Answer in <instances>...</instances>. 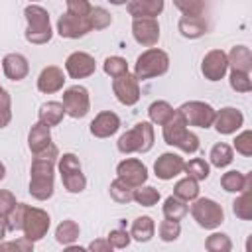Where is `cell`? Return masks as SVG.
Wrapping results in <instances>:
<instances>
[{"instance_id":"6da1fadb","label":"cell","mask_w":252,"mask_h":252,"mask_svg":"<svg viewBox=\"0 0 252 252\" xmlns=\"http://www.w3.org/2000/svg\"><path fill=\"white\" fill-rule=\"evenodd\" d=\"M59 159V150L51 142L41 152L33 154L30 167V195L35 201H47L55 191V165Z\"/></svg>"},{"instance_id":"7a4b0ae2","label":"cell","mask_w":252,"mask_h":252,"mask_svg":"<svg viewBox=\"0 0 252 252\" xmlns=\"http://www.w3.org/2000/svg\"><path fill=\"white\" fill-rule=\"evenodd\" d=\"M161 136H163V142L167 146H173V148L181 150L183 154H195L201 146L199 136L187 128L185 120L177 112L161 126Z\"/></svg>"},{"instance_id":"3957f363","label":"cell","mask_w":252,"mask_h":252,"mask_svg":"<svg viewBox=\"0 0 252 252\" xmlns=\"http://www.w3.org/2000/svg\"><path fill=\"white\" fill-rule=\"evenodd\" d=\"M24 18L28 22L26 28V41L32 45H43L47 41H51L53 37V30H51V22H49V12L39 6V4H28L24 8Z\"/></svg>"},{"instance_id":"277c9868","label":"cell","mask_w":252,"mask_h":252,"mask_svg":"<svg viewBox=\"0 0 252 252\" xmlns=\"http://www.w3.org/2000/svg\"><path fill=\"white\" fill-rule=\"evenodd\" d=\"M154 126L148 120H142L134 124L130 130H126L118 142L116 148L120 154H148L154 148Z\"/></svg>"},{"instance_id":"5b68a950","label":"cell","mask_w":252,"mask_h":252,"mask_svg":"<svg viewBox=\"0 0 252 252\" xmlns=\"http://www.w3.org/2000/svg\"><path fill=\"white\" fill-rule=\"evenodd\" d=\"M169 69V55L159 47H148L134 63V75L138 81H148L165 75Z\"/></svg>"},{"instance_id":"8992f818","label":"cell","mask_w":252,"mask_h":252,"mask_svg":"<svg viewBox=\"0 0 252 252\" xmlns=\"http://www.w3.org/2000/svg\"><path fill=\"white\" fill-rule=\"evenodd\" d=\"M191 217L193 220L205 228V230H215L224 222V211L222 207L209 197H197L191 201Z\"/></svg>"},{"instance_id":"52a82bcc","label":"cell","mask_w":252,"mask_h":252,"mask_svg":"<svg viewBox=\"0 0 252 252\" xmlns=\"http://www.w3.org/2000/svg\"><path fill=\"white\" fill-rule=\"evenodd\" d=\"M175 112L181 114V118L185 120L187 126L211 128L217 110H215L209 102H205V100H187V102H183L179 108H175Z\"/></svg>"},{"instance_id":"ba28073f","label":"cell","mask_w":252,"mask_h":252,"mask_svg":"<svg viewBox=\"0 0 252 252\" xmlns=\"http://www.w3.org/2000/svg\"><path fill=\"white\" fill-rule=\"evenodd\" d=\"M63 108H65V114L71 116V118H85L91 110V96H89V91L83 87V85H73V87H67L63 91Z\"/></svg>"},{"instance_id":"9c48e42d","label":"cell","mask_w":252,"mask_h":252,"mask_svg":"<svg viewBox=\"0 0 252 252\" xmlns=\"http://www.w3.org/2000/svg\"><path fill=\"white\" fill-rule=\"evenodd\" d=\"M49 224H51V217H49L47 211L28 205L26 217H24V224H22V232H24V236L28 240H32V242L41 240L47 234Z\"/></svg>"},{"instance_id":"30bf717a","label":"cell","mask_w":252,"mask_h":252,"mask_svg":"<svg viewBox=\"0 0 252 252\" xmlns=\"http://www.w3.org/2000/svg\"><path fill=\"white\" fill-rule=\"evenodd\" d=\"M112 93L124 106H134L140 100V81L134 73H124L112 81Z\"/></svg>"},{"instance_id":"8fae6325","label":"cell","mask_w":252,"mask_h":252,"mask_svg":"<svg viewBox=\"0 0 252 252\" xmlns=\"http://www.w3.org/2000/svg\"><path fill=\"white\" fill-rule=\"evenodd\" d=\"M116 177L136 189L148 181V167L138 158H126L116 165Z\"/></svg>"},{"instance_id":"7c38bea8","label":"cell","mask_w":252,"mask_h":252,"mask_svg":"<svg viewBox=\"0 0 252 252\" xmlns=\"http://www.w3.org/2000/svg\"><path fill=\"white\" fill-rule=\"evenodd\" d=\"M226 71H228V59L222 49H211L205 53V57L201 61V73L207 81L217 83V81L224 79Z\"/></svg>"},{"instance_id":"4fadbf2b","label":"cell","mask_w":252,"mask_h":252,"mask_svg":"<svg viewBox=\"0 0 252 252\" xmlns=\"http://www.w3.org/2000/svg\"><path fill=\"white\" fill-rule=\"evenodd\" d=\"M96 71V61L87 51H73L65 59V73L71 79H87Z\"/></svg>"},{"instance_id":"5bb4252c","label":"cell","mask_w":252,"mask_h":252,"mask_svg":"<svg viewBox=\"0 0 252 252\" xmlns=\"http://www.w3.org/2000/svg\"><path fill=\"white\" fill-rule=\"evenodd\" d=\"M89 32H93V30H91L87 16H73V14L65 12L57 20V33L65 39H79V37L87 35Z\"/></svg>"},{"instance_id":"9a60e30c","label":"cell","mask_w":252,"mask_h":252,"mask_svg":"<svg viewBox=\"0 0 252 252\" xmlns=\"http://www.w3.org/2000/svg\"><path fill=\"white\" fill-rule=\"evenodd\" d=\"M132 35L136 43L154 47L159 41V22L156 18H132Z\"/></svg>"},{"instance_id":"2e32d148","label":"cell","mask_w":252,"mask_h":252,"mask_svg":"<svg viewBox=\"0 0 252 252\" xmlns=\"http://www.w3.org/2000/svg\"><path fill=\"white\" fill-rule=\"evenodd\" d=\"M242 124H244V114L238 108H234V106H224V108H220V110L215 112L213 126L222 136L234 134L236 130L242 128Z\"/></svg>"},{"instance_id":"e0dca14e","label":"cell","mask_w":252,"mask_h":252,"mask_svg":"<svg viewBox=\"0 0 252 252\" xmlns=\"http://www.w3.org/2000/svg\"><path fill=\"white\" fill-rule=\"evenodd\" d=\"M183 163H185V159H183L179 154L163 152V154L154 161V173H156L158 179L169 181V179L177 177L179 173H183Z\"/></svg>"},{"instance_id":"ac0fdd59","label":"cell","mask_w":252,"mask_h":252,"mask_svg":"<svg viewBox=\"0 0 252 252\" xmlns=\"http://www.w3.org/2000/svg\"><path fill=\"white\" fill-rule=\"evenodd\" d=\"M118 128H120V118L112 110L98 112L93 118V122L89 124V130H91V134L94 138H110V136H114L118 132Z\"/></svg>"},{"instance_id":"d6986e66","label":"cell","mask_w":252,"mask_h":252,"mask_svg":"<svg viewBox=\"0 0 252 252\" xmlns=\"http://www.w3.org/2000/svg\"><path fill=\"white\" fill-rule=\"evenodd\" d=\"M65 85V73L61 67L57 65H47L41 69L39 77H37V91L43 94H53L59 93Z\"/></svg>"},{"instance_id":"ffe728a7","label":"cell","mask_w":252,"mask_h":252,"mask_svg":"<svg viewBox=\"0 0 252 252\" xmlns=\"http://www.w3.org/2000/svg\"><path fill=\"white\" fill-rule=\"evenodd\" d=\"M2 71L10 81H24L30 73V63L22 53H8L2 59Z\"/></svg>"},{"instance_id":"44dd1931","label":"cell","mask_w":252,"mask_h":252,"mask_svg":"<svg viewBox=\"0 0 252 252\" xmlns=\"http://www.w3.org/2000/svg\"><path fill=\"white\" fill-rule=\"evenodd\" d=\"M126 8L132 18H158L163 12L165 2L163 0H128Z\"/></svg>"},{"instance_id":"7402d4cb","label":"cell","mask_w":252,"mask_h":252,"mask_svg":"<svg viewBox=\"0 0 252 252\" xmlns=\"http://www.w3.org/2000/svg\"><path fill=\"white\" fill-rule=\"evenodd\" d=\"M207 22L203 16H181L177 22V30L185 39H199L207 33Z\"/></svg>"},{"instance_id":"603a6c76","label":"cell","mask_w":252,"mask_h":252,"mask_svg":"<svg viewBox=\"0 0 252 252\" xmlns=\"http://www.w3.org/2000/svg\"><path fill=\"white\" fill-rule=\"evenodd\" d=\"M49 144H51V128L45 126L39 120L35 124H32V128L28 132V148H30V152L37 154L43 148H47Z\"/></svg>"},{"instance_id":"cb8c5ba5","label":"cell","mask_w":252,"mask_h":252,"mask_svg":"<svg viewBox=\"0 0 252 252\" xmlns=\"http://www.w3.org/2000/svg\"><path fill=\"white\" fill-rule=\"evenodd\" d=\"M220 187L226 193H240L242 189H252V173H242V171L230 169V171L222 173Z\"/></svg>"},{"instance_id":"d4e9b609","label":"cell","mask_w":252,"mask_h":252,"mask_svg":"<svg viewBox=\"0 0 252 252\" xmlns=\"http://www.w3.org/2000/svg\"><path fill=\"white\" fill-rule=\"evenodd\" d=\"M156 234V222L152 217L148 215H142V217H136L132 220V226H130V236L132 240L136 242H150Z\"/></svg>"},{"instance_id":"484cf974","label":"cell","mask_w":252,"mask_h":252,"mask_svg":"<svg viewBox=\"0 0 252 252\" xmlns=\"http://www.w3.org/2000/svg\"><path fill=\"white\" fill-rule=\"evenodd\" d=\"M226 59H228V67L234 71H244V73L252 71V53L250 47L246 45H234L226 53Z\"/></svg>"},{"instance_id":"4316f807","label":"cell","mask_w":252,"mask_h":252,"mask_svg":"<svg viewBox=\"0 0 252 252\" xmlns=\"http://www.w3.org/2000/svg\"><path fill=\"white\" fill-rule=\"evenodd\" d=\"M63 116H65L63 102H57V100H47V102H43V104L39 106V110H37V120L43 122V124L49 126V128L61 124Z\"/></svg>"},{"instance_id":"83f0119b","label":"cell","mask_w":252,"mask_h":252,"mask_svg":"<svg viewBox=\"0 0 252 252\" xmlns=\"http://www.w3.org/2000/svg\"><path fill=\"white\" fill-rule=\"evenodd\" d=\"M79 234H81V226H79L73 219L61 220V222L57 224V228H55V240H57L59 244H63V246L73 244V242L79 238Z\"/></svg>"},{"instance_id":"f1b7e54d","label":"cell","mask_w":252,"mask_h":252,"mask_svg":"<svg viewBox=\"0 0 252 252\" xmlns=\"http://www.w3.org/2000/svg\"><path fill=\"white\" fill-rule=\"evenodd\" d=\"M173 114H175V108H173L167 100H154V102L148 106L150 122H152V124H158V126H163Z\"/></svg>"},{"instance_id":"f546056e","label":"cell","mask_w":252,"mask_h":252,"mask_svg":"<svg viewBox=\"0 0 252 252\" xmlns=\"http://www.w3.org/2000/svg\"><path fill=\"white\" fill-rule=\"evenodd\" d=\"M232 159H234V150H232L228 144H224V142L215 144V146L211 148V152H209V161H211V165H215V167H219V169L230 165Z\"/></svg>"},{"instance_id":"4dcf8cb0","label":"cell","mask_w":252,"mask_h":252,"mask_svg":"<svg viewBox=\"0 0 252 252\" xmlns=\"http://www.w3.org/2000/svg\"><path fill=\"white\" fill-rule=\"evenodd\" d=\"M161 213H163L165 219L181 220V219L189 213V207H187V203L181 201L179 197L169 195V197H165V201H163V205H161Z\"/></svg>"},{"instance_id":"1f68e13d","label":"cell","mask_w":252,"mask_h":252,"mask_svg":"<svg viewBox=\"0 0 252 252\" xmlns=\"http://www.w3.org/2000/svg\"><path fill=\"white\" fill-rule=\"evenodd\" d=\"M252 189H242L238 197L232 203V213L240 220H250L252 219Z\"/></svg>"},{"instance_id":"d6a6232c","label":"cell","mask_w":252,"mask_h":252,"mask_svg":"<svg viewBox=\"0 0 252 252\" xmlns=\"http://www.w3.org/2000/svg\"><path fill=\"white\" fill-rule=\"evenodd\" d=\"M173 195L179 197L185 203H191L193 199L199 197V181L191 179V177H183L173 185Z\"/></svg>"},{"instance_id":"836d02e7","label":"cell","mask_w":252,"mask_h":252,"mask_svg":"<svg viewBox=\"0 0 252 252\" xmlns=\"http://www.w3.org/2000/svg\"><path fill=\"white\" fill-rule=\"evenodd\" d=\"M183 171H185L187 177H191L195 181H205L211 173V165L203 158H193V159L183 163Z\"/></svg>"},{"instance_id":"e575fe53","label":"cell","mask_w":252,"mask_h":252,"mask_svg":"<svg viewBox=\"0 0 252 252\" xmlns=\"http://www.w3.org/2000/svg\"><path fill=\"white\" fill-rule=\"evenodd\" d=\"M61 183L65 187L67 193H83L87 189V177L85 173L79 169V171H69V173H61Z\"/></svg>"},{"instance_id":"d590c367","label":"cell","mask_w":252,"mask_h":252,"mask_svg":"<svg viewBox=\"0 0 252 252\" xmlns=\"http://www.w3.org/2000/svg\"><path fill=\"white\" fill-rule=\"evenodd\" d=\"M108 193H110L112 201H116V203H120V205H128V203L134 201V187L126 185V183H124L122 179H118V177L110 183Z\"/></svg>"},{"instance_id":"8d00e7d4","label":"cell","mask_w":252,"mask_h":252,"mask_svg":"<svg viewBox=\"0 0 252 252\" xmlns=\"http://www.w3.org/2000/svg\"><path fill=\"white\" fill-rule=\"evenodd\" d=\"M89 24H91V30L93 32H98V30H106L110 24H112V16L106 8L102 6H93L89 16H87Z\"/></svg>"},{"instance_id":"74e56055","label":"cell","mask_w":252,"mask_h":252,"mask_svg":"<svg viewBox=\"0 0 252 252\" xmlns=\"http://www.w3.org/2000/svg\"><path fill=\"white\" fill-rule=\"evenodd\" d=\"M159 197H161L159 191L156 187H152V185H146V183L134 189V201L138 205H142V207H154V205H158Z\"/></svg>"},{"instance_id":"f35d334b","label":"cell","mask_w":252,"mask_h":252,"mask_svg":"<svg viewBox=\"0 0 252 252\" xmlns=\"http://www.w3.org/2000/svg\"><path fill=\"white\" fill-rule=\"evenodd\" d=\"M205 248L209 252H230L232 250V240L224 232H213L205 240Z\"/></svg>"},{"instance_id":"ab89813d","label":"cell","mask_w":252,"mask_h":252,"mask_svg":"<svg viewBox=\"0 0 252 252\" xmlns=\"http://www.w3.org/2000/svg\"><path fill=\"white\" fill-rule=\"evenodd\" d=\"M102 69H104V73H106L108 77L116 79V77L128 73V61H126L124 57H120V55H110V57L104 59Z\"/></svg>"},{"instance_id":"60d3db41","label":"cell","mask_w":252,"mask_h":252,"mask_svg":"<svg viewBox=\"0 0 252 252\" xmlns=\"http://www.w3.org/2000/svg\"><path fill=\"white\" fill-rule=\"evenodd\" d=\"M228 83H230V89H232V91H236V93H250V91H252L250 73H244V71H234V69H230V75H228Z\"/></svg>"},{"instance_id":"b9f144b4","label":"cell","mask_w":252,"mask_h":252,"mask_svg":"<svg viewBox=\"0 0 252 252\" xmlns=\"http://www.w3.org/2000/svg\"><path fill=\"white\" fill-rule=\"evenodd\" d=\"M158 234H159V238H161L163 242H173V240H177L179 234H181V224H179V220H171V219L161 220L159 226H158Z\"/></svg>"},{"instance_id":"7bdbcfd3","label":"cell","mask_w":252,"mask_h":252,"mask_svg":"<svg viewBox=\"0 0 252 252\" xmlns=\"http://www.w3.org/2000/svg\"><path fill=\"white\" fill-rule=\"evenodd\" d=\"M26 203H16V207L10 211V215L6 217V224H8V232H18L22 230L24 224V217H26Z\"/></svg>"},{"instance_id":"ee69618b","label":"cell","mask_w":252,"mask_h":252,"mask_svg":"<svg viewBox=\"0 0 252 252\" xmlns=\"http://www.w3.org/2000/svg\"><path fill=\"white\" fill-rule=\"evenodd\" d=\"M173 6L183 16H203L205 0H173Z\"/></svg>"},{"instance_id":"f6af8a7d","label":"cell","mask_w":252,"mask_h":252,"mask_svg":"<svg viewBox=\"0 0 252 252\" xmlns=\"http://www.w3.org/2000/svg\"><path fill=\"white\" fill-rule=\"evenodd\" d=\"M234 150H236V154H240L244 158L252 156V132L250 130H242L234 138Z\"/></svg>"},{"instance_id":"bcb514c9","label":"cell","mask_w":252,"mask_h":252,"mask_svg":"<svg viewBox=\"0 0 252 252\" xmlns=\"http://www.w3.org/2000/svg\"><path fill=\"white\" fill-rule=\"evenodd\" d=\"M57 169H59V173L79 171V169H81V161H79V158H77L75 154L67 152V154L59 156V159H57Z\"/></svg>"},{"instance_id":"7dc6e473","label":"cell","mask_w":252,"mask_h":252,"mask_svg":"<svg viewBox=\"0 0 252 252\" xmlns=\"http://www.w3.org/2000/svg\"><path fill=\"white\" fill-rule=\"evenodd\" d=\"M12 120V98L8 94V91L0 93V130L6 128Z\"/></svg>"},{"instance_id":"c3c4849f","label":"cell","mask_w":252,"mask_h":252,"mask_svg":"<svg viewBox=\"0 0 252 252\" xmlns=\"http://www.w3.org/2000/svg\"><path fill=\"white\" fill-rule=\"evenodd\" d=\"M106 240L110 242L112 248H126V246L132 242V236H130V232L124 230V228H114V230L108 232Z\"/></svg>"},{"instance_id":"681fc988","label":"cell","mask_w":252,"mask_h":252,"mask_svg":"<svg viewBox=\"0 0 252 252\" xmlns=\"http://www.w3.org/2000/svg\"><path fill=\"white\" fill-rule=\"evenodd\" d=\"M16 195L8 189H0V217H8L10 211L16 207Z\"/></svg>"},{"instance_id":"f907efd6","label":"cell","mask_w":252,"mask_h":252,"mask_svg":"<svg viewBox=\"0 0 252 252\" xmlns=\"http://www.w3.org/2000/svg\"><path fill=\"white\" fill-rule=\"evenodd\" d=\"M65 4H67V12L73 16H89L93 8L89 0H65Z\"/></svg>"},{"instance_id":"816d5d0a","label":"cell","mask_w":252,"mask_h":252,"mask_svg":"<svg viewBox=\"0 0 252 252\" xmlns=\"http://www.w3.org/2000/svg\"><path fill=\"white\" fill-rule=\"evenodd\" d=\"M0 250H22V252H32V250H33V242L28 240L26 236H22L20 240L0 244Z\"/></svg>"},{"instance_id":"f5cc1de1","label":"cell","mask_w":252,"mask_h":252,"mask_svg":"<svg viewBox=\"0 0 252 252\" xmlns=\"http://www.w3.org/2000/svg\"><path fill=\"white\" fill-rule=\"evenodd\" d=\"M87 248L93 250V252H110V250H112V246H110V242H108L106 238H96V240H93Z\"/></svg>"},{"instance_id":"db71d44e","label":"cell","mask_w":252,"mask_h":252,"mask_svg":"<svg viewBox=\"0 0 252 252\" xmlns=\"http://www.w3.org/2000/svg\"><path fill=\"white\" fill-rule=\"evenodd\" d=\"M6 232H8V224H6V217H0V242L4 240V236H6Z\"/></svg>"},{"instance_id":"11a10c76","label":"cell","mask_w":252,"mask_h":252,"mask_svg":"<svg viewBox=\"0 0 252 252\" xmlns=\"http://www.w3.org/2000/svg\"><path fill=\"white\" fill-rule=\"evenodd\" d=\"M4 177H6V165H4L2 161H0V181H2Z\"/></svg>"},{"instance_id":"9f6ffc18","label":"cell","mask_w":252,"mask_h":252,"mask_svg":"<svg viewBox=\"0 0 252 252\" xmlns=\"http://www.w3.org/2000/svg\"><path fill=\"white\" fill-rule=\"evenodd\" d=\"M110 4H114V6H122V4H126L128 0H108Z\"/></svg>"},{"instance_id":"6f0895ef","label":"cell","mask_w":252,"mask_h":252,"mask_svg":"<svg viewBox=\"0 0 252 252\" xmlns=\"http://www.w3.org/2000/svg\"><path fill=\"white\" fill-rule=\"evenodd\" d=\"M30 2H32V4H33V2H37V0H30Z\"/></svg>"},{"instance_id":"680465c9","label":"cell","mask_w":252,"mask_h":252,"mask_svg":"<svg viewBox=\"0 0 252 252\" xmlns=\"http://www.w3.org/2000/svg\"><path fill=\"white\" fill-rule=\"evenodd\" d=\"M2 91H4V89H2V87H0V93H2Z\"/></svg>"}]
</instances>
